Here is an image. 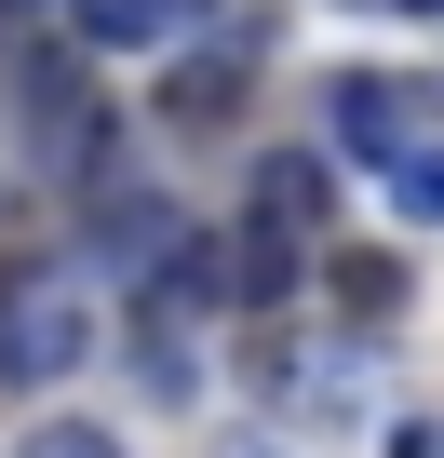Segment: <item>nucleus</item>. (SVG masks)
<instances>
[{
    "label": "nucleus",
    "mask_w": 444,
    "mask_h": 458,
    "mask_svg": "<svg viewBox=\"0 0 444 458\" xmlns=\"http://www.w3.org/2000/svg\"><path fill=\"white\" fill-rule=\"evenodd\" d=\"M81 351H95V310H81L68 284H28V297H14V324H0V364H14L28 391H54Z\"/></svg>",
    "instance_id": "1"
},
{
    "label": "nucleus",
    "mask_w": 444,
    "mask_h": 458,
    "mask_svg": "<svg viewBox=\"0 0 444 458\" xmlns=\"http://www.w3.org/2000/svg\"><path fill=\"white\" fill-rule=\"evenodd\" d=\"M283 284H297V229L256 216V229H230V243H215V297H230V310H270Z\"/></svg>",
    "instance_id": "2"
},
{
    "label": "nucleus",
    "mask_w": 444,
    "mask_h": 458,
    "mask_svg": "<svg viewBox=\"0 0 444 458\" xmlns=\"http://www.w3.org/2000/svg\"><path fill=\"white\" fill-rule=\"evenodd\" d=\"M337 135L390 175V162H404V95H390V81H337Z\"/></svg>",
    "instance_id": "3"
},
{
    "label": "nucleus",
    "mask_w": 444,
    "mask_h": 458,
    "mask_svg": "<svg viewBox=\"0 0 444 458\" xmlns=\"http://www.w3.org/2000/svg\"><path fill=\"white\" fill-rule=\"evenodd\" d=\"M256 216H270V229H323V162H310V148H270V162H256Z\"/></svg>",
    "instance_id": "4"
},
{
    "label": "nucleus",
    "mask_w": 444,
    "mask_h": 458,
    "mask_svg": "<svg viewBox=\"0 0 444 458\" xmlns=\"http://www.w3.org/2000/svg\"><path fill=\"white\" fill-rule=\"evenodd\" d=\"M68 28H81V41H108V55H135V41H162V28H175V0H68Z\"/></svg>",
    "instance_id": "5"
},
{
    "label": "nucleus",
    "mask_w": 444,
    "mask_h": 458,
    "mask_svg": "<svg viewBox=\"0 0 444 458\" xmlns=\"http://www.w3.org/2000/svg\"><path fill=\"white\" fill-rule=\"evenodd\" d=\"M390 202H404L417 229H444V148H404V162H390Z\"/></svg>",
    "instance_id": "6"
},
{
    "label": "nucleus",
    "mask_w": 444,
    "mask_h": 458,
    "mask_svg": "<svg viewBox=\"0 0 444 458\" xmlns=\"http://www.w3.org/2000/svg\"><path fill=\"white\" fill-rule=\"evenodd\" d=\"M230 108V55H202V68H175V122H215Z\"/></svg>",
    "instance_id": "7"
},
{
    "label": "nucleus",
    "mask_w": 444,
    "mask_h": 458,
    "mask_svg": "<svg viewBox=\"0 0 444 458\" xmlns=\"http://www.w3.org/2000/svg\"><path fill=\"white\" fill-rule=\"evenodd\" d=\"M28 458H121L108 431H81V418H54V431H28Z\"/></svg>",
    "instance_id": "8"
},
{
    "label": "nucleus",
    "mask_w": 444,
    "mask_h": 458,
    "mask_svg": "<svg viewBox=\"0 0 444 458\" xmlns=\"http://www.w3.org/2000/svg\"><path fill=\"white\" fill-rule=\"evenodd\" d=\"M390 458H444V418H404V431H390Z\"/></svg>",
    "instance_id": "9"
},
{
    "label": "nucleus",
    "mask_w": 444,
    "mask_h": 458,
    "mask_svg": "<svg viewBox=\"0 0 444 458\" xmlns=\"http://www.w3.org/2000/svg\"><path fill=\"white\" fill-rule=\"evenodd\" d=\"M0 14H68V0H0Z\"/></svg>",
    "instance_id": "10"
},
{
    "label": "nucleus",
    "mask_w": 444,
    "mask_h": 458,
    "mask_svg": "<svg viewBox=\"0 0 444 458\" xmlns=\"http://www.w3.org/2000/svg\"><path fill=\"white\" fill-rule=\"evenodd\" d=\"M390 14H444V0H390Z\"/></svg>",
    "instance_id": "11"
},
{
    "label": "nucleus",
    "mask_w": 444,
    "mask_h": 458,
    "mask_svg": "<svg viewBox=\"0 0 444 458\" xmlns=\"http://www.w3.org/2000/svg\"><path fill=\"white\" fill-rule=\"evenodd\" d=\"M230 458H283V445H230Z\"/></svg>",
    "instance_id": "12"
},
{
    "label": "nucleus",
    "mask_w": 444,
    "mask_h": 458,
    "mask_svg": "<svg viewBox=\"0 0 444 458\" xmlns=\"http://www.w3.org/2000/svg\"><path fill=\"white\" fill-rule=\"evenodd\" d=\"M175 14H188V0H175Z\"/></svg>",
    "instance_id": "13"
}]
</instances>
